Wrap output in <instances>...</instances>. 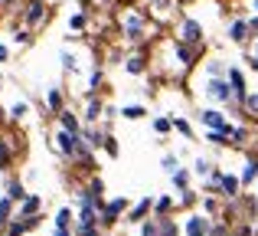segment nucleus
<instances>
[{
    "mask_svg": "<svg viewBox=\"0 0 258 236\" xmlns=\"http://www.w3.org/2000/svg\"><path fill=\"white\" fill-rule=\"evenodd\" d=\"M206 96L213 99L216 105H232L235 102V89H232V82H229V76L226 79H209L206 82Z\"/></svg>",
    "mask_w": 258,
    "mask_h": 236,
    "instance_id": "obj_1",
    "label": "nucleus"
},
{
    "mask_svg": "<svg viewBox=\"0 0 258 236\" xmlns=\"http://www.w3.org/2000/svg\"><path fill=\"white\" fill-rule=\"evenodd\" d=\"M180 39H183V43H189V46H203V26H200V20L183 17V23H180Z\"/></svg>",
    "mask_w": 258,
    "mask_h": 236,
    "instance_id": "obj_2",
    "label": "nucleus"
},
{
    "mask_svg": "<svg viewBox=\"0 0 258 236\" xmlns=\"http://www.w3.org/2000/svg\"><path fill=\"white\" fill-rule=\"evenodd\" d=\"M229 82H232V89H235V105H245L248 85H245V72H242L239 66H229Z\"/></svg>",
    "mask_w": 258,
    "mask_h": 236,
    "instance_id": "obj_3",
    "label": "nucleus"
},
{
    "mask_svg": "<svg viewBox=\"0 0 258 236\" xmlns=\"http://www.w3.org/2000/svg\"><path fill=\"white\" fill-rule=\"evenodd\" d=\"M209 230H213V220L203 217V213H193V217L183 223V233L186 236H209Z\"/></svg>",
    "mask_w": 258,
    "mask_h": 236,
    "instance_id": "obj_4",
    "label": "nucleus"
},
{
    "mask_svg": "<svg viewBox=\"0 0 258 236\" xmlns=\"http://www.w3.org/2000/svg\"><path fill=\"white\" fill-rule=\"evenodd\" d=\"M124 33L131 43H141V36H144V13H127L124 17Z\"/></svg>",
    "mask_w": 258,
    "mask_h": 236,
    "instance_id": "obj_5",
    "label": "nucleus"
},
{
    "mask_svg": "<svg viewBox=\"0 0 258 236\" xmlns=\"http://www.w3.org/2000/svg\"><path fill=\"white\" fill-rule=\"evenodd\" d=\"M239 191H242V177H239V174H222L219 197H226V200H239Z\"/></svg>",
    "mask_w": 258,
    "mask_h": 236,
    "instance_id": "obj_6",
    "label": "nucleus"
},
{
    "mask_svg": "<svg viewBox=\"0 0 258 236\" xmlns=\"http://www.w3.org/2000/svg\"><path fill=\"white\" fill-rule=\"evenodd\" d=\"M248 36H252L248 17H235L232 23H229V39H232V43H248Z\"/></svg>",
    "mask_w": 258,
    "mask_h": 236,
    "instance_id": "obj_7",
    "label": "nucleus"
},
{
    "mask_svg": "<svg viewBox=\"0 0 258 236\" xmlns=\"http://www.w3.org/2000/svg\"><path fill=\"white\" fill-rule=\"evenodd\" d=\"M124 210H127V200L124 197H114L108 207H101V223H105V226H114L118 213H124Z\"/></svg>",
    "mask_w": 258,
    "mask_h": 236,
    "instance_id": "obj_8",
    "label": "nucleus"
},
{
    "mask_svg": "<svg viewBox=\"0 0 258 236\" xmlns=\"http://www.w3.org/2000/svg\"><path fill=\"white\" fill-rule=\"evenodd\" d=\"M200 121L206 128H222V131H232V125L226 121V115H222V112H216V109H203L200 112Z\"/></svg>",
    "mask_w": 258,
    "mask_h": 236,
    "instance_id": "obj_9",
    "label": "nucleus"
},
{
    "mask_svg": "<svg viewBox=\"0 0 258 236\" xmlns=\"http://www.w3.org/2000/svg\"><path fill=\"white\" fill-rule=\"evenodd\" d=\"M39 210H43V197H39V194H26V197L20 200V217H36Z\"/></svg>",
    "mask_w": 258,
    "mask_h": 236,
    "instance_id": "obj_10",
    "label": "nucleus"
},
{
    "mask_svg": "<svg viewBox=\"0 0 258 236\" xmlns=\"http://www.w3.org/2000/svg\"><path fill=\"white\" fill-rule=\"evenodd\" d=\"M46 20V0H33L30 7H26V23L30 26H39Z\"/></svg>",
    "mask_w": 258,
    "mask_h": 236,
    "instance_id": "obj_11",
    "label": "nucleus"
},
{
    "mask_svg": "<svg viewBox=\"0 0 258 236\" xmlns=\"http://www.w3.org/2000/svg\"><path fill=\"white\" fill-rule=\"evenodd\" d=\"M239 177H242V187H252L255 184V180H258V158H248L245 161V167H242Z\"/></svg>",
    "mask_w": 258,
    "mask_h": 236,
    "instance_id": "obj_12",
    "label": "nucleus"
},
{
    "mask_svg": "<svg viewBox=\"0 0 258 236\" xmlns=\"http://www.w3.org/2000/svg\"><path fill=\"white\" fill-rule=\"evenodd\" d=\"M105 138H108L105 131H95V128H82V141H85L88 148H92V151H95V148H105Z\"/></svg>",
    "mask_w": 258,
    "mask_h": 236,
    "instance_id": "obj_13",
    "label": "nucleus"
},
{
    "mask_svg": "<svg viewBox=\"0 0 258 236\" xmlns=\"http://www.w3.org/2000/svg\"><path fill=\"white\" fill-rule=\"evenodd\" d=\"M173 53H176V59H180L183 66H193L196 53H193V46H189V43H183V39H180V43H173Z\"/></svg>",
    "mask_w": 258,
    "mask_h": 236,
    "instance_id": "obj_14",
    "label": "nucleus"
},
{
    "mask_svg": "<svg viewBox=\"0 0 258 236\" xmlns=\"http://www.w3.org/2000/svg\"><path fill=\"white\" fill-rule=\"evenodd\" d=\"M206 76L209 79H226L229 76V66L219 63V59H213V63H206Z\"/></svg>",
    "mask_w": 258,
    "mask_h": 236,
    "instance_id": "obj_15",
    "label": "nucleus"
},
{
    "mask_svg": "<svg viewBox=\"0 0 258 236\" xmlns=\"http://www.w3.org/2000/svg\"><path fill=\"white\" fill-rule=\"evenodd\" d=\"M7 197L13 200V204H20V200L26 197V191H23V184L20 180H7Z\"/></svg>",
    "mask_w": 258,
    "mask_h": 236,
    "instance_id": "obj_16",
    "label": "nucleus"
},
{
    "mask_svg": "<svg viewBox=\"0 0 258 236\" xmlns=\"http://www.w3.org/2000/svg\"><path fill=\"white\" fill-rule=\"evenodd\" d=\"M216 171V164L209 158H196V164H193V174H200V177H209V174Z\"/></svg>",
    "mask_w": 258,
    "mask_h": 236,
    "instance_id": "obj_17",
    "label": "nucleus"
},
{
    "mask_svg": "<svg viewBox=\"0 0 258 236\" xmlns=\"http://www.w3.org/2000/svg\"><path fill=\"white\" fill-rule=\"evenodd\" d=\"M59 121H62V128H69V131H82V125H79V118L72 115L69 109H62V112H59Z\"/></svg>",
    "mask_w": 258,
    "mask_h": 236,
    "instance_id": "obj_18",
    "label": "nucleus"
},
{
    "mask_svg": "<svg viewBox=\"0 0 258 236\" xmlns=\"http://www.w3.org/2000/svg\"><path fill=\"white\" fill-rule=\"evenodd\" d=\"M170 177H173V187H176V191H189V171H183V167H180V171H173Z\"/></svg>",
    "mask_w": 258,
    "mask_h": 236,
    "instance_id": "obj_19",
    "label": "nucleus"
},
{
    "mask_svg": "<svg viewBox=\"0 0 258 236\" xmlns=\"http://www.w3.org/2000/svg\"><path fill=\"white\" fill-rule=\"evenodd\" d=\"M46 105H49V112H62V92H59V89H49Z\"/></svg>",
    "mask_w": 258,
    "mask_h": 236,
    "instance_id": "obj_20",
    "label": "nucleus"
},
{
    "mask_svg": "<svg viewBox=\"0 0 258 236\" xmlns=\"http://www.w3.org/2000/svg\"><path fill=\"white\" fill-rule=\"evenodd\" d=\"M151 207H154V200H151V197H144V200H141V204H138V207L131 210V220H144Z\"/></svg>",
    "mask_w": 258,
    "mask_h": 236,
    "instance_id": "obj_21",
    "label": "nucleus"
},
{
    "mask_svg": "<svg viewBox=\"0 0 258 236\" xmlns=\"http://www.w3.org/2000/svg\"><path fill=\"white\" fill-rule=\"evenodd\" d=\"M69 223H72V210L62 207V210L56 213V230H69Z\"/></svg>",
    "mask_w": 258,
    "mask_h": 236,
    "instance_id": "obj_22",
    "label": "nucleus"
},
{
    "mask_svg": "<svg viewBox=\"0 0 258 236\" xmlns=\"http://www.w3.org/2000/svg\"><path fill=\"white\" fill-rule=\"evenodd\" d=\"M10 210H13V200H10V197H4V200H0V226L10 223Z\"/></svg>",
    "mask_w": 258,
    "mask_h": 236,
    "instance_id": "obj_23",
    "label": "nucleus"
},
{
    "mask_svg": "<svg viewBox=\"0 0 258 236\" xmlns=\"http://www.w3.org/2000/svg\"><path fill=\"white\" fill-rule=\"evenodd\" d=\"M59 63H62L66 72H76V69H79V59L72 56V53H59Z\"/></svg>",
    "mask_w": 258,
    "mask_h": 236,
    "instance_id": "obj_24",
    "label": "nucleus"
},
{
    "mask_svg": "<svg viewBox=\"0 0 258 236\" xmlns=\"http://www.w3.org/2000/svg\"><path fill=\"white\" fill-rule=\"evenodd\" d=\"M160 167H164L167 174L180 171V161H176V154H164V158H160Z\"/></svg>",
    "mask_w": 258,
    "mask_h": 236,
    "instance_id": "obj_25",
    "label": "nucleus"
},
{
    "mask_svg": "<svg viewBox=\"0 0 258 236\" xmlns=\"http://www.w3.org/2000/svg\"><path fill=\"white\" fill-rule=\"evenodd\" d=\"M101 112H105V109H101V102H88V109H85V121H92V125H95Z\"/></svg>",
    "mask_w": 258,
    "mask_h": 236,
    "instance_id": "obj_26",
    "label": "nucleus"
},
{
    "mask_svg": "<svg viewBox=\"0 0 258 236\" xmlns=\"http://www.w3.org/2000/svg\"><path fill=\"white\" fill-rule=\"evenodd\" d=\"M160 236H180V230H176V223H173V220L160 217Z\"/></svg>",
    "mask_w": 258,
    "mask_h": 236,
    "instance_id": "obj_27",
    "label": "nucleus"
},
{
    "mask_svg": "<svg viewBox=\"0 0 258 236\" xmlns=\"http://www.w3.org/2000/svg\"><path fill=\"white\" fill-rule=\"evenodd\" d=\"M173 128L183 134V138H193V125H189L186 118H173Z\"/></svg>",
    "mask_w": 258,
    "mask_h": 236,
    "instance_id": "obj_28",
    "label": "nucleus"
},
{
    "mask_svg": "<svg viewBox=\"0 0 258 236\" xmlns=\"http://www.w3.org/2000/svg\"><path fill=\"white\" fill-rule=\"evenodd\" d=\"M170 128H173V118H164V115L154 118V131H157V134H167Z\"/></svg>",
    "mask_w": 258,
    "mask_h": 236,
    "instance_id": "obj_29",
    "label": "nucleus"
},
{
    "mask_svg": "<svg viewBox=\"0 0 258 236\" xmlns=\"http://www.w3.org/2000/svg\"><path fill=\"white\" fill-rule=\"evenodd\" d=\"M245 141H248V128H232V145L235 148H242V145H245Z\"/></svg>",
    "mask_w": 258,
    "mask_h": 236,
    "instance_id": "obj_30",
    "label": "nucleus"
},
{
    "mask_svg": "<svg viewBox=\"0 0 258 236\" xmlns=\"http://www.w3.org/2000/svg\"><path fill=\"white\" fill-rule=\"evenodd\" d=\"M242 109H245L248 115L258 118V92H248V99H245V105H242Z\"/></svg>",
    "mask_w": 258,
    "mask_h": 236,
    "instance_id": "obj_31",
    "label": "nucleus"
},
{
    "mask_svg": "<svg viewBox=\"0 0 258 236\" xmlns=\"http://www.w3.org/2000/svg\"><path fill=\"white\" fill-rule=\"evenodd\" d=\"M170 207H173V200H170V197H160V200H154V210H157L160 217H167V213H170Z\"/></svg>",
    "mask_w": 258,
    "mask_h": 236,
    "instance_id": "obj_32",
    "label": "nucleus"
},
{
    "mask_svg": "<svg viewBox=\"0 0 258 236\" xmlns=\"http://www.w3.org/2000/svg\"><path fill=\"white\" fill-rule=\"evenodd\" d=\"M26 112H30V105H26V102H13V105H10V118H13V121L23 118Z\"/></svg>",
    "mask_w": 258,
    "mask_h": 236,
    "instance_id": "obj_33",
    "label": "nucleus"
},
{
    "mask_svg": "<svg viewBox=\"0 0 258 236\" xmlns=\"http://www.w3.org/2000/svg\"><path fill=\"white\" fill-rule=\"evenodd\" d=\"M124 69L131 72V76H141V72H144V59H127Z\"/></svg>",
    "mask_w": 258,
    "mask_h": 236,
    "instance_id": "obj_34",
    "label": "nucleus"
},
{
    "mask_svg": "<svg viewBox=\"0 0 258 236\" xmlns=\"http://www.w3.org/2000/svg\"><path fill=\"white\" fill-rule=\"evenodd\" d=\"M141 236H160V220L157 223H144L141 226Z\"/></svg>",
    "mask_w": 258,
    "mask_h": 236,
    "instance_id": "obj_35",
    "label": "nucleus"
},
{
    "mask_svg": "<svg viewBox=\"0 0 258 236\" xmlns=\"http://www.w3.org/2000/svg\"><path fill=\"white\" fill-rule=\"evenodd\" d=\"M121 115H124V118H141L144 109H141V105H127V109H121Z\"/></svg>",
    "mask_w": 258,
    "mask_h": 236,
    "instance_id": "obj_36",
    "label": "nucleus"
},
{
    "mask_svg": "<svg viewBox=\"0 0 258 236\" xmlns=\"http://www.w3.org/2000/svg\"><path fill=\"white\" fill-rule=\"evenodd\" d=\"M209 236H229V223H213Z\"/></svg>",
    "mask_w": 258,
    "mask_h": 236,
    "instance_id": "obj_37",
    "label": "nucleus"
},
{
    "mask_svg": "<svg viewBox=\"0 0 258 236\" xmlns=\"http://www.w3.org/2000/svg\"><path fill=\"white\" fill-rule=\"evenodd\" d=\"M69 26H72V30H82V26H85V13H76V17L69 20Z\"/></svg>",
    "mask_w": 258,
    "mask_h": 236,
    "instance_id": "obj_38",
    "label": "nucleus"
},
{
    "mask_svg": "<svg viewBox=\"0 0 258 236\" xmlns=\"http://www.w3.org/2000/svg\"><path fill=\"white\" fill-rule=\"evenodd\" d=\"M98 82H101V69H92L88 72V89H95Z\"/></svg>",
    "mask_w": 258,
    "mask_h": 236,
    "instance_id": "obj_39",
    "label": "nucleus"
},
{
    "mask_svg": "<svg viewBox=\"0 0 258 236\" xmlns=\"http://www.w3.org/2000/svg\"><path fill=\"white\" fill-rule=\"evenodd\" d=\"M203 207H206V213H216V210H219V200H216V197H206V200H203Z\"/></svg>",
    "mask_w": 258,
    "mask_h": 236,
    "instance_id": "obj_40",
    "label": "nucleus"
},
{
    "mask_svg": "<svg viewBox=\"0 0 258 236\" xmlns=\"http://www.w3.org/2000/svg\"><path fill=\"white\" fill-rule=\"evenodd\" d=\"M105 151H108V154H118V141H114L111 134H108V138H105Z\"/></svg>",
    "mask_w": 258,
    "mask_h": 236,
    "instance_id": "obj_41",
    "label": "nucleus"
},
{
    "mask_svg": "<svg viewBox=\"0 0 258 236\" xmlns=\"http://www.w3.org/2000/svg\"><path fill=\"white\" fill-rule=\"evenodd\" d=\"M193 200H196V194H193V191H180V204H186V207H189Z\"/></svg>",
    "mask_w": 258,
    "mask_h": 236,
    "instance_id": "obj_42",
    "label": "nucleus"
},
{
    "mask_svg": "<svg viewBox=\"0 0 258 236\" xmlns=\"http://www.w3.org/2000/svg\"><path fill=\"white\" fill-rule=\"evenodd\" d=\"M235 236H255V230H252V223H242L239 230H235Z\"/></svg>",
    "mask_w": 258,
    "mask_h": 236,
    "instance_id": "obj_43",
    "label": "nucleus"
},
{
    "mask_svg": "<svg viewBox=\"0 0 258 236\" xmlns=\"http://www.w3.org/2000/svg\"><path fill=\"white\" fill-rule=\"evenodd\" d=\"M248 30H252V36H258V13L248 17Z\"/></svg>",
    "mask_w": 258,
    "mask_h": 236,
    "instance_id": "obj_44",
    "label": "nucleus"
},
{
    "mask_svg": "<svg viewBox=\"0 0 258 236\" xmlns=\"http://www.w3.org/2000/svg\"><path fill=\"white\" fill-rule=\"evenodd\" d=\"M13 39H17V43H30V33H26V30H17V33H13Z\"/></svg>",
    "mask_w": 258,
    "mask_h": 236,
    "instance_id": "obj_45",
    "label": "nucleus"
},
{
    "mask_svg": "<svg viewBox=\"0 0 258 236\" xmlns=\"http://www.w3.org/2000/svg\"><path fill=\"white\" fill-rule=\"evenodd\" d=\"M88 187H92V191H95V194H98V197H101V191H105V184H101V180H98V177H95V180H92V184H88Z\"/></svg>",
    "mask_w": 258,
    "mask_h": 236,
    "instance_id": "obj_46",
    "label": "nucleus"
},
{
    "mask_svg": "<svg viewBox=\"0 0 258 236\" xmlns=\"http://www.w3.org/2000/svg\"><path fill=\"white\" fill-rule=\"evenodd\" d=\"M7 59H10V50H7V46L0 43V63H7Z\"/></svg>",
    "mask_w": 258,
    "mask_h": 236,
    "instance_id": "obj_47",
    "label": "nucleus"
},
{
    "mask_svg": "<svg viewBox=\"0 0 258 236\" xmlns=\"http://www.w3.org/2000/svg\"><path fill=\"white\" fill-rule=\"evenodd\" d=\"M56 236H69V230H56Z\"/></svg>",
    "mask_w": 258,
    "mask_h": 236,
    "instance_id": "obj_48",
    "label": "nucleus"
},
{
    "mask_svg": "<svg viewBox=\"0 0 258 236\" xmlns=\"http://www.w3.org/2000/svg\"><path fill=\"white\" fill-rule=\"evenodd\" d=\"M252 10H255V13H258V0H252Z\"/></svg>",
    "mask_w": 258,
    "mask_h": 236,
    "instance_id": "obj_49",
    "label": "nucleus"
},
{
    "mask_svg": "<svg viewBox=\"0 0 258 236\" xmlns=\"http://www.w3.org/2000/svg\"><path fill=\"white\" fill-rule=\"evenodd\" d=\"M0 161H4V145H0Z\"/></svg>",
    "mask_w": 258,
    "mask_h": 236,
    "instance_id": "obj_50",
    "label": "nucleus"
},
{
    "mask_svg": "<svg viewBox=\"0 0 258 236\" xmlns=\"http://www.w3.org/2000/svg\"><path fill=\"white\" fill-rule=\"evenodd\" d=\"M255 56H258V39H255Z\"/></svg>",
    "mask_w": 258,
    "mask_h": 236,
    "instance_id": "obj_51",
    "label": "nucleus"
},
{
    "mask_svg": "<svg viewBox=\"0 0 258 236\" xmlns=\"http://www.w3.org/2000/svg\"><path fill=\"white\" fill-rule=\"evenodd\" d=\"M4 4H10V0H4Z\"/></svg>",
    "mask_w": 258,
    "mask_h": 236,
    "instance_id": "obj_52",
    "label": "nucleus"
}]
</instances>
